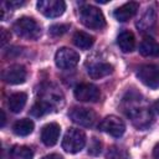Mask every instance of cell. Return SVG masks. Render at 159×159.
<instances>
[{
	"label": "cell",
	"instance_id": "cell-21",
	"mask_svg": "<svg viewBox=\"0 0 159 159\" xmlns=\"http://www.w3.org/2000/svg\"><path fill=\"white\" fill-rule=\"evenodd\" d=\"M73 43L81 50H88L94 43V39H93V36H91L87 32L77 31L73 35Z\"/></svg>",
	"mask_w": 159,
	"mask_h": 159
},
{
	"label": "cell",
	"instance_id": "cell-10",
	"mask_svg": "<svg viewBox=\"0 0 159 159\" xmlns=\"http://www.w3.org/2000/svg\"><path fill=\"white\" fill-rule=\"evenodd\" d=\"M70 118L73 123L81 127H92L96 122V113L88 108L75 107L70 111Z\"/></svg>",
	"mask_w": 159,
	"mask_h": 159
},
{
	"label": "cell",
	"instance_id": "cell-7",
	"mask_svg": "<svg viewBox=\"0 0 159 159\" xmlns=\"http://www.w3.org/2000/svg\"><path fill=\"white\" fill-rule=\"evenodd\" d=\"M98 129L112 137L118 138L122 137L123 133L125 132V124L120 118L116 116H108L101 120V123L98 124Z\"/></svg>",
	"mask_w": 159,
	"mask_h": 159
},
{
	"label": "cell",
	"instance_id": "cell-22",
	"mask_svg": "<svg viewBox=\"0 0 159 159\" xmlns=\"http://www.w3.org/2000/svg\"><path fill=\"white\" fill-rule=\"evenodd\" d=\"M34 152L26 145H14L9 152V159H32Z\"/></svg>",
	"mask_w": 159,
	"mask_h": 159
},
{
	"label": "cell",
	"instance_id": "cell-3",
	"mask_svg": "<svg viewBox=\"0 0 159 159\" xmlns=\"http://www.w3.org/2000/svg\"><path fill=\"white\" fill-rule=\"evenodd\" d=\"M15 34L26 40H37L41 35V27L32 17H20L12 26Z\"/></svg>",
	"mask_w": 159,
	"mask_h": 159
},
{
	"label": "cell",
	"instance_id": "cell-26",
	"mask_svg": "<svg viewBox=\"0 0 159 159\" xmlns=\"http://www.w3.org/2000/svg\"><path fill=\"white\" fill-rule=\"evenodd\" d=\"M101 147H102L101 142H99L97 138H93V139H92V142H91V144H89L88 153H89V154H92V155H97V154H99V153H101Z\"/></svg>",
	"mask_w": 159,
	"mask_h": 159
},
{
	"label": "cell",
	"instance_id": "cell-14",
	"mask_svg": "<svg viewBox=\"0 0 159 159\" xmlns=\"http://www.w3.org/2000/svg\"><path fill=\"white\" fill-rule=\"evenodd\" d=\"M113 72V66L108 62H96L88 67V75L93 80L103 78Z\"/></svg>",
	"mask_w": 159,
	"mask_h": 159
},
{
	"label": "cell",
	"instance_id": "cell-8",
	"mask_svg": "<svg viewBox=\"0 0 159 159\" xmlns=\"http://www.w3.org/2000/svg\"><path fill=\"white\" fill-rule=\"evenodd\" d=\"M39 11L47 17H58L66 10V4L62 0H40L37 1Z\"/></svg>",
	"mask_w": 159,
	"mask_h": 159
},
{
	"label": "cell",
	"instance_id": "cell-18",
	"mask_svg": "<svg viewBox=\"0 0 159 159\" xmlns=\"http://www.w3.org/2000/svg\"><path fill=\"white\" fill-rule=\"evenodd\" d=\"M117 43L123 52H132L135 47V39L133 32L122 31L117 37Z\"/></svg>",
	"mask_w": 159,
	"mask_h": 159
},
{
	"label": "cell",
	"instance_id": "cell-30",
	"mask_svg": "<svg viewBox=\"0 0 159 159\" xmlns=\"http://www.w3.org/2000/svg\"><path fill=\"white\" fill-rule=\"evenodd\" d=\"M42 159H63V158L61 155H58V154H48V155L43 157Z\"/></svg>",
	"mask_w": 159,
	"mask_h": 159
},
{
	"label": "cell",
	"instance_id": "cell-12",
	"mask_svg": "<svg viewBox=\"0 0 159 159\" xmlns=\"http://www.w3.org/2000/svg\"><path fill=\"white\" fill-rule=\"evenodd\" d=\"M60 132L61 128L57 123H48L46 124L42 130H41V140L45 145L47 147H52L57 143L58 137H60Z\"/></svg>",
	"mask_w": 159,
	"mask_h": 159
},
{
	"label": "cell",
	"instance_id": "cell-17",
	"mask_svg": "<svg viewBox=\"0 0 159 159\" xmlns=\"http://www.w3.org/2000/svg\"><path fill=\"white\" fill-rule=\"evenodd\" d=\"M155 20H157V14L155 10L153 7H148L145 10V12L142 15V17L138 20L137 22V27L140 31H149L154 25H155Z\"/></svg>",
	"mask_w": 159,
	"mask_h": 159
},
{
	"label": "cell",
	"instance_id": "cell-25",
	"mask_svg": "<svg viewBox=\"0 0 159 159\" xmlns=\"http://www.w3.org/2000/svg\"><path fill=\"white\" fill-rule=\"evenodd\" d=\"M68 25H65V24H55L50 27V34L52 36H61L63 35L65 32H67L68 30Z\"/></svg>",
	"mask_w": 159,
	"mask_h": 159
},
{
	"label": "cell",
	"instance_id": "cell-9",
	"mask_svg": "<svg viewBox=\"0 0 159 159\" xmlns=\"http://www.w3.org/2000/svg\"><path fill=\"white\" fill-rule=\"evenodd\" d=\"M73 93L76 99L81 102H97L101 97L99 88L92 83H81L76 86Z\"/></svg>",
	"mask_w": 159,
	"mask_h": 159
},
{
	"label": "cell",
	"instance_id": "cell-19",
	"mask_svg": "<svg viewBox=\"0 0 159 159\" xmlns=\"http://www.w3.org/2000/svg\"><path fill=\"white\" fill-rule=\"evenodd\" d=\"M26 101H27V94L26 93L16 92V93H14L9 97V101H7L9 109L12 113H19L24 109V107L26 104Z\"/></svg>",
	"mask_w": 159,
	"mask_h": 159
},
{
	"label": "cell",
	"instance_id": "cell-2",
	"mask_svg": "<svg viewBox=\"0 0 159 159\" xmlns=\"http://www.w3.org/2000/svg\"><path fill=\"white\" fill-rule=\"evenodd\" d=\"M81 22L92 30H102L106 26V20L99 9L92 5H83L80 9Z\"/></svg>",
	"mask_w": 159,
	"mask_h": 159
},
{
	"label": "cell",
	"instance_id": "cell-6",
	"mask_svg": "<svg viewBox=\"0 0 159 159\" xmlns=\"http://www.w3.org/2000/svg\"><path fill=\"white\" fill-rule=\"evenodd\" d=\"M138 78L149 88H159V66L158 65H143L138 68Z\"/></svg>",
	"mask_w": 159,
	"mask_h": 159
},
{
	"label": "cell",
	"instance_id": "cell-28",
	"mask_svg": "<svg viewBox=\"0 0 159 159\" xmlns=\"http://www.w3.org/2000/svg\"><path fill=\"white\" fill-rule=\"evenodd\" d=\"M9 7H16V6H21V5H24L25 2L24 1H7V2H5Z\"/></svg>",
	"mask_w": 159,
	"mask_h": 159
},
{
	"label": "cell",
	"instance_id": "cell-1",
	"mask_svg": "<svg viewBox=\"0 0 159 159\" xmlns=\"http://www.w3.org/2000/svg\"><path fill=\"white\" fill-rule=\"evenodd\" d=\"M124 102L127 103L125 113L134 125H137L138 128H147L152 123V111L148 106L144 104L143 99H140V96H137L135 98L129 96V98L124 99Z\"/></svg>",
	"mask_w": 159,
	"mask_h": 159
},
{
	"label": "cell",
	"instance_id": "cell-32",
	"mask_svg": "<svg viewBox=\"0 0 159 159\" xmlns=\"http://www.w3.org/2000/svg\"><path fill=\"white\" fill-rule=\"evenodd\" d=\"M154 109H155V112L159 114V99H157V102L154 103Z\"/></svg>",
	"mask_w": 159,
	"mask_h": 159
},
{
	"label": "cell",
	"instance_id": "cell-23",
	"mask_svg": "<svg viewBox=\"0 0 159 159\" xmlns=\"http://www.w3.org/2000/svg\"><path fill=\"white\" fill-rule=\"evenodd\" d=\"M52 111V106L48 104L47 102L42 101V99H39L32 107H31V114L35 116V117H42L47 113H50Z\"/></svg>",
	"mask_w": 159,
	"mask_h": 159
},
{
	"label": "cell",
	"instance_id": "cell-20",
	"mask_svg": "<svg viewBox=\"0 0 159 159\" xmlns=\"http://www.w3.org/2000/svg\"><path fill=\"white\" fill-rule=\"evenodd\" d=\"M34 122L29 118H22L20 120H16L12 125V132L16 134V135H20V137H25V135H29L30 133H32L34 130Z\"/></svg>",
	"mask_w": 159,
	"mask_h": 159
},
{
	"label": "cell",
	"instance_id": "cell-16",
	"mask_svg": "<svg viewBox=\"0 0 159 159\" xmlns=\"http://www.w3.org/2000/svg\"><path fill=\"white\" fill-rule=\"evenodd\" d=\"M42 101L47 102L48 104L52 106V108L57 107V106H62L63 104V96L61 93V91L53 86H48L47 88L43 89V96H42Z\"/></svg>",
	"mask_w": 159,
	"mask_h": 159
},
{
	"label": "cell",
	"instance_id": "cell-11",
	"mask_svg": "<svg viewBox=\"0 0 159 159\" xmlns=\"http://www.w3.org/2000/svg\"><path fill=\"white\" fill-rule=\"evenodd\" d=\"M2 80L10 84H20L24 83L27 76V72L21 65H11L10 67L2 71Z\"/></svg>",
	"mask_w": 159,
	"mask_h": 159
},
{
	"label": "cell",
	"instance_id": "cell-5",
	"mask_svg": "<svg viewBox=\"0 0 159 159\" xmlns=\"http://www.w3.org/2000/svg\"><path fill=\"white\" fill-rule=\"evenodd\" d=\"M80 62V55L68 47H61L55 55V63L61 70H71Z\"/></svg>",
	"mask_w": 159,
	"mask_h": 159
},
{
	"label": "cell",
	"instance_id": "cell-24",
	"mask_svg": "<svg viewBox=\"0 0 159 159\" xmlns=\"http://www.w3.org/2000/svg\"><path fill=\"white\" fill-rule=\"evenodd\" d=\"M106 159H129V157H128V153L125 149L113 145L107 150Z\"/></svg>",
	"mask_w": 159,
	"mask_h": 159
},
{
	"label": "cell",
	"instance_id": "cell-15",
	"mask_svg": "<svg viewBox=\"0 0 159 159\" xmlns=\"http://www.w3.org/2000/svg\"><path fill=\"white\" fill-rule=\"evenodd\" d=\"M139 53L145 57L159 56V43L152 37H144L139 43Z\"/></svg>",
	"mask_w": 159,
	"mask_h": 159
},
{
	"label": "cell",
	"instance_id": "cell-4",
	"mask_svg": "<svg viewBox=\"0 0 159 159\" xmlns=\"http://www.w3.org/2000/svg\"><path fill=\"white\" fill-rule=\"evenodd\" d=\"M86 145V134L77 128H70L62 139V149L70 154H76Z\"/></svg>",
	"mask_w": 159,
	"mask_h": 159
},
{
	"label": "cell",
	"instance_id": "cell-31",
	"mask_svg": "<svg viewBox=\"0 0 159 159\" xmlns=\"http://www.w3.org/2000/svg\"><path fill=\"white\" fill-rule=\"evenodd\" d=\"M0 114H1V123H0V125L4 127L5 125V122H6V116H5V112L2 109L0 111Z\"/></svg>",
	"mask_w": 159,
	"mask_h": 159
},
{
	"label": "cell",
	"instance_id": "cell-13",
	"mask_svg": "<svg viewBox=\"0 0 159 159\" xmlns=\"http://www.w3.org/2000/svg\"><path fill=\"white\" fill-rule=\"evenodd\" d=\"M138 7H139L138 2L129 1V2H127V4H124V5L119 6V7H117L114 10V12H113V16H114V19L117 21L125 22V21H128L129 19H132L137 14Z\"/></svg>",
	"mask_w": 159,
	"mask_h": 159
},
{
	"label": "cell",
	"instance_id": "cell-29",
	"mask_svg": "<svg viewBox=\"0 0 159 159\" xmlns=\"http://www.w3.org/2000/svg\"><path fill=\"white\" fill-rule=\"evenodd\" d=\"M153 157H154V159H159V143L153 149Z\"/></svg>",
	"mask_w": 159,
	"mask_h": 159
},
{
	"label": "cell",
	"instance_id": "cell-27",
	"mask_svg": "<svg viewBox=\"0 0 159 159\" xmlns=\"http://www.w3.org/2000/svg\"><path fill=\"white\" fill-rule=\"evenodd\" d=\"M1 46H4L9 40H10V34L5 30V29H1Z\"/></svg>",
	"mask_w": 159,
	"mask_h": 159
}]
</instances>
